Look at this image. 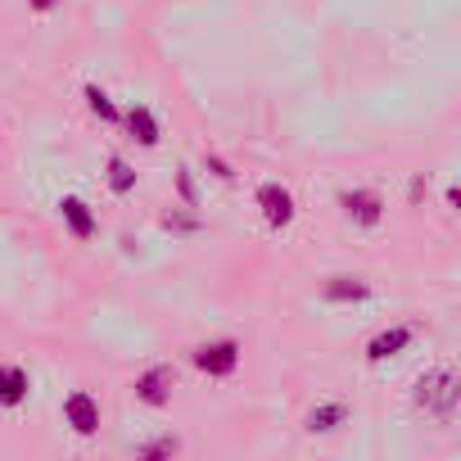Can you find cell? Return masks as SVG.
I'll list each match as a JSON object with an SVG mask.
<instances>
[{"label":"cell","mask_w":461,"mask_h":461,"mask_svg":"<svg viewBox=\"0 0 461 461\" xmlns=\"http://www.w3.org/2000/svg\"><path fill=\"white\" fill-rule=\"evenodd\" d=\"M456 398H461V380H456L452 366H434L416 380V407L429 411V416H452Z\"/></svg>","instance_id":"cell-1"},{"label":"cell","mask_w":461,"mask_h":461,"mask_svg":"<svg viewBox=\"0 0 461 461\" xmlns=\"http://www.w3.org/2000/svg\"><path fill=\"white\" fill-rule=\"evenodd\" d=\"M236 362H240V348L230 344V339L203 344V348L194 353V366H199V371H208V375H230V371H236Z\"/></svg>","instance_id":"cell-2"},{"label":"cell","mask_w":461,"mask_h":461,"mask_svg":"<svg viewBox=\"0 0 461 461\" xmlns=\"http://www.w3.org/2000/svg\"><path fill=\"white\" fill-rule=\"evenodd\" d=\"M258 203H263V217H267L272 226H290V221H294V199H290V190L263 185V190H258Z\"/></svg>","instance_id":"cell-3"},{"label":"cell","mask_w":461,"mask_h":461,"mask_svg":"<svg viewBox=\"0 0 461 461\" xmlns=\"http://www.w3.org/2000/svg\"><path fill=\"white\" fill-rule=\"evenodd\" d=\"M64 416H68V425H73L77 434H95V429H100V407H95L91 393H73V398L64 402Z\"/></svg>","instance_id":"cell-4"},{"label":"cell","mask_w":461,"mask_h":461,"mask_svg":"<svg viewBox=\"0 0 461 461\" xmlns=\"http://www.w3.org/2000/svg\"><path fill=\"white\" fill-rule=\"evenodd\" d=\"M167 389H172V371H167V366H154V371H145V375L136 380V393H140V402H149V407H163V402H167Z\"/></svg>","instance_id":"cell-5"},{"label":"cell","mask_w":461,"mask_h":461,"mask_svg":"<svg viewBox=\"0 0 461 461\" xmlns=\"http://www.w3.org/2000/svg\"><path fill=\"white\" fill-rule=\"evenodd\" d=\"M407 344H411V330H407V326H393V330H384V335H375V339L366 344V357H371V362H384V357L402 353Z\"/></svg>","instance_id":"cell-6"},{"label":"cell","mask_w":461,"mask_h":461,"mask_svg":"<svg viewBox=\"0 0 461 461\" xmlns=\"http://www.w3.org/2000/svg\"><path fill=\"white\" fill-rule=\"evenodd\" d=\"M28 398V371L23 366H0V402L19 407Z\"/></svg>","instance_id":"cell-7"},{"label":"cell","mask_w":461,"mask_h":461,"mask_svg":"<svg viewBox=\"0 0 461 461\" xmlns=\"http://www.w3.org/2000/svg\"><path fill=\"white\" fill-rule=\"evenodd\" d=\"M339 203H344V208H348V217H357L362 226H375V221H380V199H375V194H366V190H348Z\"/></svg>","instance_id":"cell-8"},{"label":"cell","mask_w":461,"mask_h":461,"mask_svg":"<svg viewBox=\"0 0 461 461\" xmlns=\"http://www.w3.org/2000/svg\"><path fill=\"white\" fill-rule=\"evenodd\" d=\"M127 127H131V136H136L140 145H158V122H154L149 109H131V113H127Z\"/></svg>","instance_id":"cell-9"},{"label":"cell","mask_w":461,"mask_h":461,"mask_svg":"<svg viewBox=\"0 0 461 461\" xmlns=\"http://www.w3.org/2000/svg\"><path fill=\"white\" fill-rule=\"evenodd\" d=\"M59 208H64V217H68V226L77 230V236H91V230H95V217L86 212V203H82V199H73V194H68Z\"/></svg>","instance_id":"cell-10"},{"label":"cell","mask_w":461,"mask_h":461,"mask_svg":"<svg viewBox=\"0 0 461 461\" xmlns=\"http://www.w3.org/2000/svg\"><path fill=\"white\" fill-rule=\"evenodd\" d=\"M344 420H348V411H344L339 402H326V407H317V411H312L308 429H321V434H326V429H339Z\"/></svg>","instance_id":"cell-11"},{"label":"cell","mask_w":461,"mask_h":461,"mask_svg":"<svg viewBox=\"0 0 461 461\" xmlns=\"http://www.w3.org/2000/svg\"><path fill=\"white\" fill-rule=\"evenodd\" d=\"M109 185H113L118 194H127V190L136 185V172H131L122 158H113V163H109Z\"/></svg>","instance_id":"cell-12"},{"label":"cell","mask_w":461,"mask_h":461,"mask_svg":"<svg viewBox=\"0 0 461 461\" xmlns=\"http://www.w3.org/2000/svg\"><path fill=\"white\" fill-rule=\"evenodd\" d=\"M326 299H330V303H344V299H366V285H357V281H335V285H326Z\"/></svg>","instance_id":"cell-13"},{"label":"cell","mask_w":461,"mask_h":461,"mask_svg":"<svg viewBox=\"0 0 461 461\" xmlns=\"http://www.w3.org/2000/svg\"><path fill=\"white\" fill-rule=\"evenodd\" d=\"M86 104H91V113H100L104 122H113V118H118V109L109 104V95H104L100 86H86Z\"/></svg>","instance_id":"cell-14"},{"label":"cell","mask_w":461,"mask_h":461,"mask_svg":"<svg viewBox=\"0 0 461 461\" xmlns=\"http://www.w3.org/2000/svg\"><path fill=\"white\" fill-rule=\"evenodd\" d=\"M167 452H176V438H158V443L145 447V456H167Z\"/></svg>","instance_id":"cell-15"},{"label":"cell","mask_w":461,"mask_h":461,"mask_svg":"<svg viewBox=\"0 0 461 461\" xmlns=\"http://www.w3.org/2000/svg\"><path fill=\"white\" fill-rule=\"evenodd\" d=\"M163 226H167V230H194V221H190V217H167Z\"/></svg>","instance_id":"cell-16"},{"label":"cell","mask_w":461,"mask_h":461,"mask_svg":"<svg viewBox=\"0 0 461 461\" xmlns=\"http://www.w3.org/2000/svg\"><path fill=\"white\" fill-rule=\"evenodd\" d=\"M208 167H212V176H221V181H226V176H230V172H226V163H221V158H208Z\"/></svg>","instance_id":"cell-17"},{"label":"cell","mask_w":461,"mask_h":461,"mask_svg":"<svg viewBox=\"0 0 461 461\" xmlns=\"http://www.w3.org/2000/svg\"><path fill=\"white\" fill-rule=\"evenodd\" d=\"M55 5V0H37V10H50Z\"/></svg>","instance_id":"cell-18"}]
</instances>
